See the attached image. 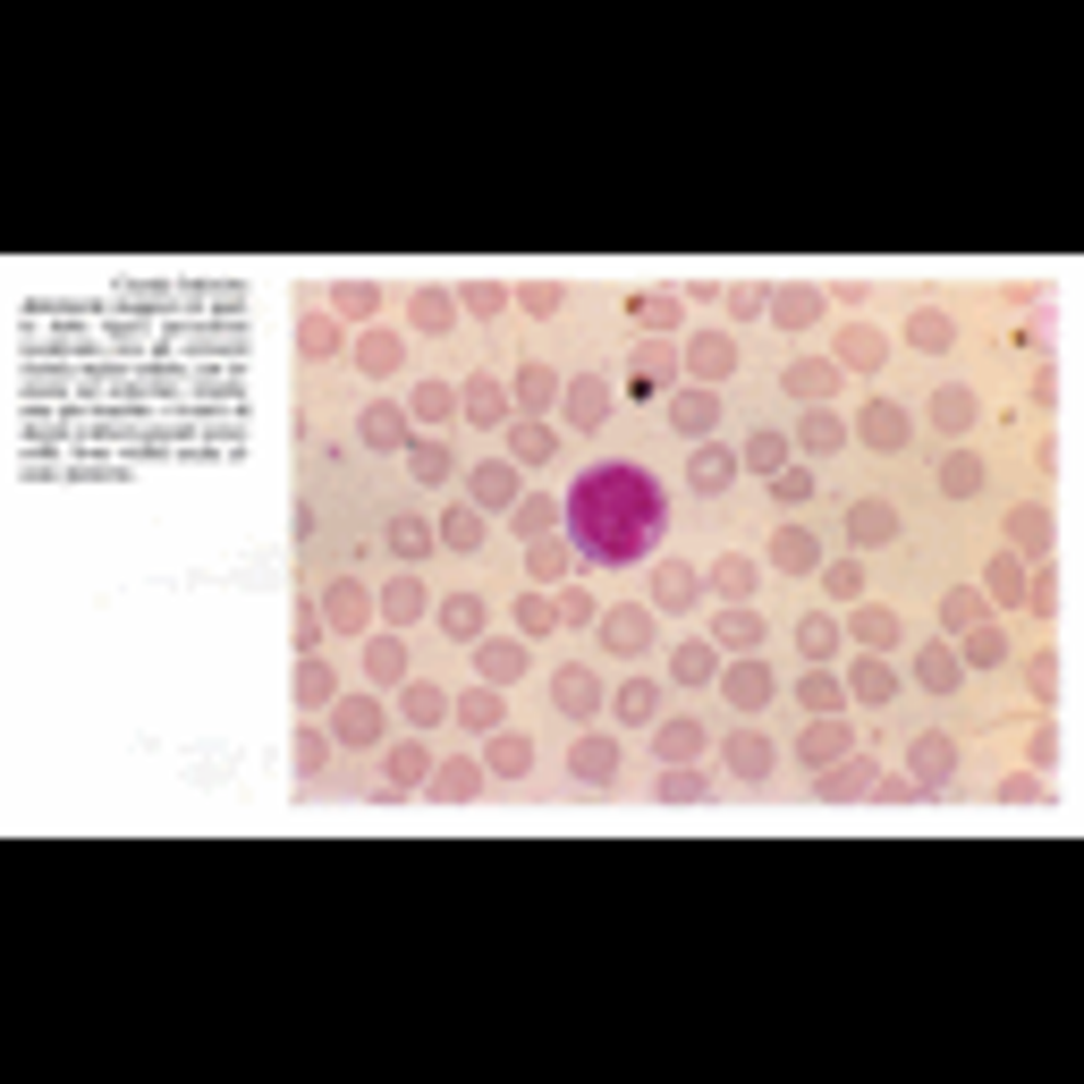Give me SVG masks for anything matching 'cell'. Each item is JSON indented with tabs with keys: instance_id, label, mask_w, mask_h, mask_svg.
<instances>
[{
	"instance_id": "6da1fadb",
	"label": "cell",
	"mask_w": 1084,
	"mask_h": 1084,
	"mask_svg": "<svg viewBox=\"0 0 1084 1084\" xmlns=\"http://www.w3.org/2000/svg\"><path fill=\"white\" fill-rule=\"evenodd\" d=\"M246 441V305L229 280H102L26 314L18 466L34 483H119L136 466H221Z\"/></svg>"
},
{
	"instance_id": "7a4b0ae2",
	"label": "cell",
	"mask_w": 1084,
	"mask_h": 1084,
	"mask_svg": "<svg viewBox=\"0 0 1084 1084\" xmlns=\"http://www.w3.org/2000/svg\"><path fill=\"white\" fill-rule=\"evenodd\" d=\"M568 526H576V542H585V560L619 568V560H644V551L661 542L670 500H661V483L644 475V466H593V475H576V492H568Z\"/></svg>"
},
{
	"instance_id": "3957f363",
	"label": "cell",
	"mask_w": 1084,
	"mask_h": 1084,
	"mask_svg": "<svg viewBox=\"0 0 1084 1084\" xmlns=\"http://www.w3.org/2000/svg\"><path fill=\"white\" fill-rule=\"evenodd\" d=\"M720 687H729L737 720H754V712H763V703H771V670H763V661H754V653H746V661H737V670L720 678Z\"/></svg>"
},
{
	"instance_id": "277c9868",
	"label": "cell",
	"mask_w": 1084,
	"mask_h": 1084,
	"mask_svg": "<svg viewBox=\"0 0 1084 1084\" xmlns=\"http://www.w3.org/2000/svg\"><path fill=\"white\" fill-rule=\"evenodd\" d=\"M847 534H856L864 551H881V542L898 534V509L890 500H856V509H847Z\"/></svg>"
},
{
	"instance_id": "5b68a950",
	"label": "cell",
	"mask_w": 1084,
	"mask_h": 1084,
	"mask_svg": "<svg viewBox=\"0 0 1084 1084\" xmlns=\"http://www.w3.org/2000/svg\"><path fill=\"white\" fill-rule=\"evenodd\" d=\"M365 585H348V576H339V585H331V593H322V619H331V627H339V636H356V627H365Z\"/></svg>"
},
{
	"instance_id": "8992f818",
	"label": "cell",
	"mask_w": 1084,
	"mask_h": 1084,
	"mask_svg": "<svg viewBox=\"0 0 1084 1084\" xmlns=\"http://www.w3.org/2000/svg\"><path fill=\"white\" fill-rule=\"evenodd\" d=\"M729 771H737V780H763V771H771V737L737 720V737H729Z\"/></svg>"
},
{
	"instance_id": "52a82bcc",
	"label": "cell",
	"mask_w": 1084,
	"mask_h": 1084,
	"mask_svg": "<svg viewBox=\"0 0 1084 1084\" xmlns=\"http://www.w3.org/2000/svg\"><path fill=\"white\" fill-rule=\"evenodd\" d=\"M602 644H610V653H644V644H653V619H644V610H610Z\"/></svg>"
},
{
	"instance_id": "ba28073f",
	"label": "cell",
	"mask_w": 1084,
	"mask_h": 1084,
	"mask_svg": "<svg viewBox=\"0 0 1084 1084\" xmlns=\"http://www.w3.org/2000/svg\"><path fill=\"white\" fill-rule=\"evenodd\" d=\"M576 780H585V788H610V780H619V746L585 737V746H576Z\"/></svg>"
},
{
	"instance_id": "9c48e42d",
	"label": "cell",
	"mask_w": 1084,
	"mask_h": 1084,
	"mask_svg": "<svg viewBox=\"0 0 1084 1084\" xmlns=\"http://www.w3.org/2000/svg\"><path fill=\"white\" fill-rule=\"evenodd\" d=\"M712 636H720V644H737V653H754V644H763V619H754L746 602H729L720 619H712Z\"/></svg>"
},
{
	"instance_id": "30bf717a",
	"label": "cell",
	"mask_w": 1084,
	"mask_h": 1084,
	"mask_svg": "<svg viewBox=\"0 0 1084 1084\" xmlns=\"http://www.w3.org/2000/svg\"><path fill=\"white\" fill-rule=\"evenodd\" d=\"M949 339H957V322L941 314V305H924V314L907 322V348H924V356H941V348H949Z\"/></svg>"
},
{
	"instance_id": "8fae6325",
	"label": "cell",
	"mask_w": 1084,
	"mask_h": 1084,
	"mask_svg": "<svg viewBox=\"0 0 1084 1084\" xmlns=\"http://www.w3.org/2000/svg\"><path fill=\"white\" fill-rule=\"evenodd\" d=\"M382 542L399 551V560H407V568L424 560V551H441V542H433V526H415V517H390V526H382Z\"/></svg>"
},
{
	"instance_id": "7c38bea8",
	"label": "cell",
	"mask_w": 1084,
	"mask_h": 1084,
	"mask_svg": "<svg viewBox=\"0 0 1084 1084\" xmlns=\"http://www.w3.org/2000/svg\"><path fill=\"white\" fill-rule=\"evenodd\" d=\"M551 695H560V712H576V720H585V712L602 703V678H593V670H560V687H551Z\"/></svg>"
},
{
	"instance_id": "4fadbf2b",
	"label": "cell",
	"mask_w": 1084,
	"mask_h": 1084,
	"mask_svg": "<svg viewBox=\"0 0 1084 1084\" xmlns=\"http://www.w3.org/2000/svg\"><path fill=\"white\" fill-rule=\"evenodd\" d=\"M415 780H424V746H399V754H390V771H382V788H373V797L390 805V797H407Z\"/></svg>"
},
{
	"instance_id": "5bb4252c",
	"label": "cell",
	"mask_w": 1084,
	"mask_h": 1084,
	"mask_svg": "<svg viewBox=\"0 0 1084 1084\" xmlns=\"http://www.w3.org/2000/svg\"><path fill=\"white\" fill-rule=\"evenodd\" d=\"M856 433H864L873 449H907V415H898V407H864Z\"/></svg>"
},
{
	"instance_id": "9a60e30c",
	"label": "cell",
	"mask_w": 1084,
	"mask_h": 1084,
	"mask_svg": "<svg viewBox=\"0 0 1084 1084\" xmlns=\"http://www.w3.org/2000/svg\"><path fill=\"white\" fill-rule=\"evenodd\" d=\"M433 610H441V627H449L458 644L483 636V602H475V593H449V602H433Z\"/></svg>"
},
{
	"instance_id": "2e32d148",
	"label": "cell",
	"mask_w": 1084,
	"mask_h": 1084,
	"mask_svg": "<svg viewBox=\"0 0 1084 1084\" xmlns=\"http://www.w3.org/2000/svg\"><path fill=\"white\" fill-rule=\"evenodd\" d=\"M847 687H856V703H890V695H898V678L881 670V653H864L856 670H847Z\"/></svg>"
},
{
	"instance_id": "e0dca14e",
	"label": "cell",
	"mask_w": 1084,
	"mask_h": 1084,
	"mask_svg": "<svg viewBox=\"0 0 1084 1084\" xmlns=\"http://www.w3.org/2000/svg\"><path fill=\"white\" fill-rule=\"evenodd\" d=\"M949 737H915V788H941V780H949Z\"/></svg>"
},
{
	"instance_id": "ac0fdd59",
	"label": "cell",
	"mask_w": 1084,
	"mask_h": 1084,
	"mask_svg": "<svg viewBox=\"0 0 1084 1084\" xmlns=\"http://www.w3.org/2000/svg\"><path fill=\"white\" fill-rule=\"evenodd\" d=\"M932 424H941V433H966V424H975V390H932Z\"/></svg>"
},
{
	"instance_id": "d6986e66",
	"label": "cell",
	"mask_w": 1084,
	"mask_h": 1084,
	"mask_svg": "<svg viewBox=\"0 0 1084 1084\" xmlns=\"http://www.w3.org/2000/svg\"><path fill=\"white\" fill-rule=\"evenodd\" d=\"M797 754L805 763H839V754H847V729H839V720H814V729L797 737Z\"/></svg>"
},
{
	"instance_id": "ffe728a7",
	"label": "cell",
	"mask_w": 1084,
	"mask_h": 1084,
	"mask_svg": "<svg viewBox=\"0 0 1084 1084\" xmlns=\"http://www.w3.org/2000/svg\"><path fill=\"white\" fill-rule=\"evenodd\" d=\"M695 593H703L695 568H653V602H661V610H687Z\"/></svg>"
},
{
	"instance_id": "44dd1931",
	"label": "cell",
	"mask_w": 1084,
	"mask_h": 1084,
	"mask_svg": "<svg viewBox=\"0 0 1084 1084\" xmlns=\"http://www.w3.org/2000/svg\"><path fill=\"white\" fill-rule=\"evenodd\" d=\"M356 433H365V449H399V441H407V415H399V407H373Z\"/></svg>"
},
{
	"instance_id": "7402d4cb",
	"label": "cell",
	"mask_w": 1084,
	"mask_h": 1084,
	"mask_svg": "<svg viewBox=\"0 0 1084 1084\" xmlns=\"http://www.w3.org/2000/svg\"><path fill=\"white\" fill-rule=\"evenodd\" d=\"M771 560H780L788 576H805V568H814V534H805V526H788V534H771Z\"/></svg>"
},
{
	"instance_id": "603a6c76",
	"label": "cell",
	"mask_w": 1084,
	"mask_h": 1084,
	"mask_svg": "<svg viewBox=\"0 0 1084 1084\" xmlns=\"http://www.w3.org/2000/svg\"><path fill=\"white\" fill-rule=\"evenodd\" d=\"M424 610H433V602H424V585H415V576H399V585L382 593V619H399V627H407V619H424Z\"/></svg>"
},
{
	"instance_id": "cb8c5ba5",
	"label": "cell",
	"mask_w": 1084,
	"mask_h": 1084,
	"mask_svg": "<svg viewBox=\"0 0 1084 1084\" xmlns=\"http://www.w3.org/2000/svg\"><path fill=\"white\" fill-rule=\"evenodd\" d=\"M941 492H949V500H975V492H983V466H975V458L957 449L949 466H941Z\"/></svg>"
},
{
	"instance_id": "d4e9b609",
	"label": "cell",
	"mask_w": 1084,
	"mask_h": 1084,
	"mask_svg": "<svg viewBox=\"0 0 1084 1084\" xmlns=\"http://www.w3.org/2000/svg\"><path fill=\"white\" fill-rule=\"evenodd\" d=\"M712 415H720V399H712V390H687V399H678V433H712Z\"/></svg>"
},
{
	"instance_id": "484cf974",
	"label": "cell",
	"mask_w": 1084,
	"mask_h": 1084,
	"mask_svg": "<svg viewBox=\"0 0 1084 1084\" xmlns=\"http://www.w3.org/2000/svg\"><path fill=\"white\" fill-rule=\"evenodd\" d=\"M415 415H424V424H449V415H458V390L449 382H415Z\"/></svg>"
},
{
	"instance_id": "4316f807",
	"label": "cell",
	"mask_w": 1084,
	"mask_h": 1084,
	"mask_svg": "<svg viewBox=\"0 0 1084 1084\" xmlns=\"http://www.w3.org/2000/svg\"><path fill=\"white\" fill-rule=\"evenodd\" d=\"M703 797H712V788H703V780H695L687 763H670V771H661V805H703Z\"/></svg>"
},
{
	"instance_id": "83f0119b",
	"label": "cell",
	"mask_w": 1084,
	"mask_h": 1084,
	"mask_svg": "<svg viewBox=\"0 0 1084 1084\" xmlns=\"http://www.w3.org/2000/svg\"><path fill=\"white\" fill-rule=\"evenodd\" d=\"M475 542H483V517L475 509H449L441 517V551H475Z\"/></svg>"
},
{
	"instance_id": "f1b7e54d",
	"label": "cell",
	"mask_w": 1084,
	"mask_h": 1084,
	"mask_svg": "<svg viewBox=\"0 0 1084 1084\" xmlns=\"http://www.w3.org/2000/svg\"><path fill=\"white\" fill-rule=\"evenodd\" d=\"M526 763H534L526 737H492V771H500V780H526Z\"/></svg>"
},
{
	"instance_id": "f546056e",
	"label": "cell",
	"mask_w": 1084,
	"mask_h": 1084,
	"mask_svg": "<svg viewBox=\"0 0 1084 1084\" xmlns=\"http://www.w3.org/2000/svg\"><path fill=\"white\" fill-rule=\"evenodd\" d=\"M712 593H720V602H746V593H754V568H746V560H720V568H712Z\"/></svg>"
},
{
	"instance_id": "4dcf8cb0",
	"label": "cell",
	"mask_w": 1084,
	"mask_h": 1084,
	"mask_svg": "<svg viewBox=\"0 0 1084 1084\" xmlns=\"http://www.w3.org/2000/svg\"><path fill=\"white\" fill-rule=\"evenodd\" d=\"M517 627H526V636H551V627H560V602H542V585H534V593L517 602Z\"/></svg>"
},
{
	"instance_id": "1f68e13d",
	"label": "cell",
	"mask_w": 1084,
	"mask_h": 1084,
	"mask_svg": "<svg viewBox=\"0 0 1084 1084\" xmlns=\"http://www.w3.org/2000/svg\"><path fill=\"white\" fill-rule=\"evenodd\" d=\"M830 382H839L830 365H788V399H830Z\"/></svg>"
},
{
	"instance_id": "d6a6232c",
	"label": "cell",
	"mask_w": 1084,
	"mask_h": 1084,
	"mask_svg": "<svg viewBox=\"0 0 1084 1084\" xmlns=\"http://www.w3.org/2000/svg\"><path fill=\"white\" fill-rule=\"evenodd\" d=\"M568 415H576V424H602V415H610V390H602V382H576V390H568Z\"/></svg>"
},
{
	"instance_id": "836d02e7",
	"label": "cell",
	"mask_w": 1084,
	"mask_h": 1084,
	"mask_svg": "<svg viewBox=\"0 0 1084 1084\" xmlns=\"http://www.w3.org/2000/svg\"><path fill=\"white\" fill-rule=\"evenodd\" d=\"M661 754H670V763L703 754V720H670V729H661Z\"/></svg>"
},
{
	"instance_id": "e575fe53",
	"label": "cell",
	"mask_w": 1084,
	"mask_h": 1084,
	"mask_svg": "<svg viewBox=\"0 0 1084 1084\" xmlns=\"http://www.w3.org/2000/svg\"><path fill=\"white\" fill-rule=\"evenodd\" d=\"M373 729H382V712H373V703H339V737H348V746H365Z\"/></svg>"
},
{
	"instance_id": "d590c367",
	"label": "cell",
	"mask_w": 1084,
	"mask_h": 1084,
	"mask_svg": "<svg viewBox=\"0 0 1084 1084\" xmlns=\"http://www.w3.org/2000/svg\"><path fill=\"white\" fill-rule=\"evenodd\" d=\"M433 797H449V805L475 797V763H441V771H433Z\"/></svg>"
},
{
	"instance_id": "8d00e7d4",
	"label": "cell",
	"mask_w": 1084,
	"mask_h": 1084,
	"mask_svg": "<svg viewBox=\"0 0 1084 1084\" xmlns=\"http://www.w3.org/2000/svg\"><path fill=\"white\" fill-rule=\"evenodd\" d=\"M729 475H737V458H729V449H703V458H695V492H720Z\"/></svg>"
},
{
	"instance_id": "74e56055",
	"label": "cell",
	"mask_w": 1084,
	"mask_h": 1084,
	"mask_svg": "<svg viewBox=\"0 0 1084 1084\" xmlns=\"http://www.w3.org/2000/svg\"><path fill=\"white\" fill-rule=\"evenodd\" d=\"M526 560H534V585H551V576H568V551L542 534V542H526Z\"/></svg>"
},
{
	"instance_id": "f35d334b",
	"label": "cell",
	"mask_w": 1084,
	"mask_h": 1084,
	"mask_svg": "<svg viewBox=\"0 0 1084 1084\" xmlns=\"http://www.w3.org/2000/svg\"><path fill=\"white\" fill-rule=\"evenodd\" d=\"M856 636L873 644V653H890V644H898V619H890V610H856Z\"/></svg>"
},
{
	"instance_id": "ab89813d",
	"label": "cell",
	"mask_w": 1084,
	"mask_h": 1084,
	"mask_svg": "<svg viewBox=\"0 0 1084 1084\" xmlns=\"http://www.w3.org/2000/svg\"><path fill=\"white\" fill-rule=\"evenodd\" d=\"M915 687L949 695V687H957V661H949V653H924V661H915Z\"/></svg>"
},
{
	"instance_id": "60d3db41",
	"label": "cell",
	"mask_w": 1084,
	"mask_h": 1084,
	"mask_svg": "<svg viewBox=\"0 0 1084 1084\" xmlns=\"http://www.w3.org/2000/svg\"><path fill=\"white\" fill-rule=\"evenodd\" d=\"M822 788H830V797H873V771H864V763H839Z\"/></svg>"
},
{
	"instance_id": "b9f144b4",
	"label": "cell",
	"mask_w": 1084,
	"mask_h": 1084,
	"mask_svg": "<svg viewBox=\"0 0 1084 1084\" xmlns=\"http://www.w3.org/2000/svg\"><path fill=\"white\" fill-rule=\"evenodd\" d=\"M356 365H365V373H390V365H399V339H390V331H373V339L356 348Z\"/></svg>"
},
{
	"instance_id": "7bdbcfd3",
	"label": "cell",
	"mask_w": 1084,
	"mask_h": 1084,
	"mask_svg": "<svg viewBox=\"0 0 1084 1084\" xmlns=\"http://www.w3.org/2000/svg\"><path fill=\"white\" fill-rule=\"evenodd\" d=\"M517 458H526V466H542V458H551V424H517Z\"/></svg>"
},
{
	"instance_id": "ee69618b",
	"label": "cell",
	"mask_w": 1084,
	"mask_h": 1084,
	"mask_svg": "<svg viewBox=\"0 0 1084 1084\" xmlns=\"http://www.w3.org/2000/svg\"><path fill=\"white\" fill-rule=\"evenodd\" d=\"M458 720H466V729H500V695H466Z\"/></svg>"
},
{
	"instance_id": "f6af8a7d",
	"label": "cell",
	"mask_w": 1084,
	"mask_h": 1084,
	"mask_svg": "<svg viewBox=\"0 0 1084 1084\" xmlns=\"http://www.w3.org/2000/svg\"><path fill=\"white\" fill-rule=\"evenodd\" d=\"M941 619H949V627H975V619H983V593H966V585H957L949 602H941Z\"/></svg>"
},
{
	"instance_id": "bcb514c9",
	"label": "cell",
	"mask_w": 1084,
	"mask_h": 1084,
	"mask_svg": "<svg viewBox=\"0 0 1084 1084\" xmlns=\"http://www.w3.org/2000/svg\"><path fill=\"white\" fill-rule=\"evenodd\" d=\"M509 492H517L509 466H475V500H509Z\"/></svg>"
},
{
	"instance_id": "7dc6e473",
	"label": "cell",
	"mask_w": 1084,
	"mask_h": 1084,
	"mask_svg": "<svg viewBox=\"0 0 1084 1084\" xmlns=\"http://www.w3.org/2000/svg\"><path fill=\"white\" fill-rule=\"evenodd\" d=\"M517 534H526V542L551 534V500H517Z\"/></svg>"
},
{
	"instance_id": "c3c4849f",
	"label": "cell",
	"mask_w": 1084,
	"mask_h": 1084,
	"mask_svg": "<svg viewBox=\"0 0 1084 1084\" xmlns=\"http://www.w3.org/2000/svg\"><path fill=\"white\" fill-rule=\"evenodd\" d=\"M797 695H805V712H830V703H839V678L814 670V678H797Z\"/></svg>"
},
{
	"instance_id": "681fc988",
	"label": "cell",
	"mask_w": 1084,
	"mask_h": 1084,
	"mask_svg": "<svg viewBox=\"0 0 1084 1084\" xmlns=\"http://www.w3.org/2000/svg\"><path fill=\"white\" fill-rule=\"evenodd\" d=\"M466 407L492 424V415H509V399H500V382H466Z\"/></svg>"
},
{
	"instance_id": "f907efd6",
	"label": "cell",
	"mask_w": 1084,
	"mask_h": 1084,
	"mask_svg": "<svg viewBox=\"0 0 1084 1084\" xmlns=\"http://www.w3.org/2000/svg\"><path fill=\"white\" fill-rule=\"evenodd\" d=\"M297 703H331V670H322V661L297 670Z\"/></svg>"
},
{
	"instance_id": "816d5d0a",
	"label": "cell",
	"mask_w": 1084,
	"mask_h": 1084,
	"mask_svg": "<svg viewBox=\"0 0 1084 1084\" xmlns=\"http://www.w3.org/2000/svg\"><path fill=\"white\" fill-rule=\"evenodd\" d=\"M551 390H560V382H551V373H542V365H526V373H517V399H526V407H542V399H551Z\"/></svg>"
},
{
	"instance_id": "f5cc1de1",
	"label": "cell",
	"mask_w": 1084,
	"mask_h": 1084,
	"mask_svg": "<svg viewBox=\"0 0 1084 1084\" xmlns=\"http://www.w3.org/2000/svg\"><path fill=\"white\" fill-rule=\"evenodd\" d=\"M483 670H492V678H517V670H526V653H517V644H492V653H483Z\"/></svg>"
},
{
	"instance_id": "db71d44e",
	"label": "cell",
	"mask_w": 1084,
	"mask_h": 1084,
	"mask_svg": "<svg viewBox=\"0 0 1084 1084\" xmlns=\"http://www.w3.org/2000/svg\"><path fill=\"white\" fill-rule=\"evenodd\" d=\"M678 678H712V644H678Z\"/></svg>"
},
{
	"instance_id": "11a10c76",
	"label": "cell",
	"mask_w": 1084,
	"mask_h": 1084,
	"mask_svg": "<svg viewBox=\"0 0 1084 1084\" xmlns=\"http://www.w3.org/2000/svg\"><path fill=\"white\" fill-rule=\"evenodd\" d=\"M365 661H373V678H399V670H407V653H399V644H390V636L373 644V653H365Z\"/></svg>"
},
{
	"instance_id": "9f6ffc18",
	"label": "cell",
	"mask_w": 1084,
	"mask_h": 1084,
	"mask_svg": "<svg viewBox=\"0 0 1084 1084\" xmlns=\"http://www.w3.org/2000/svg\"><path fill=\"white\" fill-rule=\"evenodd\" d=\"M839 356H847V365H873V356H881V339H873V331H847V339H839Z\"/></svg>"
},
{
	"instance_id": "6f0895ef",
	"label": "cell",
	"mask_w": 1084,
	"mask_h": 1084,
	"mask_svg": "<svg viewBox=\"0 0 1084 1084\" xmlns=\"http://www.w3.org/2000/svg\"><path fill=\"white\" fill-rule=\"evenodd\" d=\"M797 644H805V661H822V653H830V644H839V636H830L822 619H805V627H797Z\"/></svg>"
},
{
	"instance_id": "680465c9",
	"label": "cell",
	"mask_w": 1084,
	"mask_h": 1084,
	"mask_svg": "<svg viewBox=\"0 0 1084 1084\" xmlns=\"http://www.w3.org/2000/svg\"><path fill=\"white\" fill-rule=\"evenodd\" d=\"M1017 585H1025L1017 560H1000V568H991V593H1000V602H1017Z\"/></svg>"
},
{
	"instance_id": "91938a15",
	"label": "cell",
	"mask_w": 1084,
	"mask_h": 1084,
	"mask_svg": "<svg viewBox=\"0 0 1084 1084\" xmlns=\"http://www.w3.org/2000/svg\"><path fill=\"white\" fill-rule=\"evenodd\" d=\"M415 475H424V483H441V475H449V458H441V441H424V449H415Z\"/></svg>"
},
{
	"instance_id": "94428289",
	"label": "cell",
	"mask_w": 1084,
	"mask_h": 1084,
	"mask_svg": "<svg viewBox=\"0 0 1084 1084\" xmlns=\"http://www.w3.org/2000/svg\"><path fill=\"white\" fill-rule=\"evenodd\" d=\"M805 449H839V424H830V415H805Z\"/></svg>"
},
{
	"instance_id": "6125c7cd",
	"label": "cell",
	"mask_w": 1084,
	"mask_h": 1084,
	"mask_svg": "<svg viewBox=\"0 0 1084 1084\" xmlns=\"http://www.w3.org/2000/svg\"><path fill=\"white\" fill-rule=\"evenodd\" d=\"M1008 534H1025V542H1042V534H1051V517H1042V509H1017V517H1008Z\"/></svg>"
},
{
	"instance_id": "be15d7a7",
	"label": "cell",
	"mask_w": 1084,
	"mask_h": 1084,
	"mask_svg": "<svg viewBox=\"0 0 1084 1084\" xmlns=\"http://www.w3.org/2000/svg\"><path fill=\"white\" fill-rule=\"evenodd\" d=\"M331 348H339V331H331V322L314 314V322H305V356H331Z\"/></svg>"
},
{
	"instance_id": "e7e4bbea",
	"label": "cell",
	"mask_w": 1084,
	"mask_h": 1084,
	"mask_svg": "<svg viewBox=\"0 0 1084 1084\" xmlns=\"http://www.w3.org/2000/svg\"><path fill=\"white\" fill-rule=\"evenodd\" d=\"M1025 687H1034V695L1051 703V695H1059V661H1034V670H1025Z\"/></svg>"
},
{
	"instance_id": "03108f58",
	"label": "cell",
	"mask_w": 1084,
	"mask_h": 1084,
	"mask_svg": "<svg viewBox=\"0 0 1084 1084\" xmlns=\"http://www.w3.org/2000/svg\"><path fill=\"white\" fill-rule=\"evenodd\" d=\"M297 771H305V780H322V737H314V729L297 737Z\"/></svg>"
}]
</instances>
